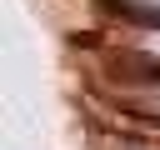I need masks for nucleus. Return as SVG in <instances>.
Returning <instances> with one entry per match:
<instances>
[{
	"mask_svg": "<svg viewBox=\"0 0 160 150\" xmlns=\"http://www.w3.org/2000/svg\"><path fill=\"white\" fill-rule=\"evenodd\" d=\"M120 15H130V20H140V25H155L160 30V0H110Z\"/></svg>",
	"mask_w": 160,
	"mask_h": 150,
	"instance_id": "nucleus-1",
	"label": "nucleus"
},
{
	"mask_svg": "<svg viewBox=\"0 0 160 150\" xmlns=\"http://www.w3.org/2000/svg\"><path fill=\"white\" fill-rule=\"evenodd\" d=\"M130 100H135V110H150V115L160 120V75H155V80H145V85H140Z\"/></svg>",
	"mask_w": 160,
	"mask_h": 150,
	"instance_id": "nucleus-2",
	"label": "nucleus"
}]
</instances>
